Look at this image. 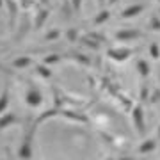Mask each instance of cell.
I'll return each instance as SVG.
<instances>
[{"instance_id": "obj_1", "label": "cell", "mask_w": 160, "mask_h": 160, "mask_svg": "<svg viewBox=\"0 0 160 160\" xmlns=\"http://www.w3.org/2000/svg\"><path fill=\"white\" fill-rule=\"evenodd\" d=\"M25 103H27L29 107H32V109L43 105V96H41V91L38 87L30 86L29 89H27V92H25Z\"/></svg>"}, {"instance_id": "obj_2", "label": "cell", "mask_w": 160, "mask_h": 160, "mask_svg": "<svg viewBox=\"0 0 160 160\" xmlns=\"http://www.w3.org/2000/svg\"><path fill=\"white\" fill-rule=\"evenodd\" d=\"M18 157H20L22 160H30L32 158V139H30V135L23 139L22 146H20V149H18Z\"/></svg>"}, {"instance_id": "obj_3", "label": "cell", "mask_w": 160, "mask_h": 160, "mask_svg": "<svg viewBox=\"0 0 160 160\" xmlns=\"http://www.w3.org/2000/svg\"><path fill=\"white\" fill-rule=\"evenodd\" d=\"M18 125V116L14 112H4L0 114V130H7L11 126Z\"/></svg>"}, {"instance_id": "obj_4", "label": "cell", "mask_w": 160, "mask_h": 160, "mask_svg": "<svg viewBox=\"0 0 160 160\" xmlns=\"http://www.w3.org/2000/svg\"><path fill=\"white\" fill-rule=\"evenodd\" d=\"M30 64H32V59L30 57H27V55H20V57L12 59L11 66L12 68H16V69H27Z\"/></svg>"}, {"instance_id": "obj_5", "label": "cell", "mask_w": 160, "mask_h": 160, "mask_svg": "<svg viewBox=\"0 0 160 160\" xmlns=\"http://www.w3.org/2000/svg\"><path fill=\"white\" fill-rule=\"evenodd\" d=\"M11 103V94H9V87H4L0 92V114H4Z\"/></svg>"}, {"instance_id": "obj_6", "label": "cell", "mask_w": 160, "mask_h": 160, "mask_svg": "<svg viewBox=\"0 0 160 160\" xmlns=\"http://www.w3.org/2000/svg\"><path fill=\"white\" fill-rule=\"evenodd\" d=\"M155 149H157V141L155 139H146L144 142L139 144V153L142 155H148L151 151H155Z\"/></svg>"}, {"instance_id": "obj_7", "label": "cell", "mask_w": 160, "mask_h": 160, "mask_svg": "<svg viewBox=\"0 0 160 160\" xmlns=\"http://www.w3.org/2000/svg\"><path fill=\"white\" fill-rule=\"evenodd\" d=\"M133 123L137 126V130H144V116H142V110L139 107L133 110Z\"/></svg>"}, {"instance_id": "obj_8", "label": "cell", "mask_w": 160, "mask_h": 160, "mask_svg": "<svg viewBox=\"0 0 160 160\" xmlns=\"http://www.w3.org/2000/svg\"><path fill=\"white\" fill-rule=\"evenodd\" d=\"M151 55H153V57H158V45H157V43L151 45Z\"/></svg>"}, {"instance_id": "obj_9", "label": "cell", "mask_w": 160, "mask_h": 160, "mask_svg": "<svg viewBox=\"0 0 160 160\" xmlns=\"http://www.w3.org/2000/svg\"><path fill=\"white\" fill-rule=\"evenodd\" d=\"M6 6V0H0V7H4Z\"/></svg>"}, {"instance_id": "obj_10", "label": "cell", "mask_w": 160, "mask_h": 160, "mask_svg": "<svg viewBox=\"0 0 160 160\" xmlns=\"http://www.w3.org/2000/svg\"><path fill=\"white\" fill-rule=\"evenodd\" d=\"M0 71H6V69H4V66H2V64H0Z\"/></svg>"}, {"instance_id": "obj_11", "label": "cell", "mask_w": 160, "mask_h": 160, "mask_svg": "<svg viewBox=\"0 0 160 160\" xmlns=\"http://www.w3.org/2000/svg\"><path fill=\"white\" fill-rule=\"evenodd\" d=\"M157 133H158V139H160V126H158V132H157Z\"/></svg>"}]
</instances>
